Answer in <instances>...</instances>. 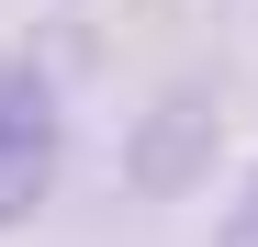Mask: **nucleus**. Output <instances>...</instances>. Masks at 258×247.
<instances>
[{
	"label": "nucleus",
	"mask_w": 258,
	"mask_h": 247,
	"mask_svg": "<svg viewBox=\"0 0 258 247\" xmlns=\"http://www.w3.org/2000/svg\"><path fill=\"white\" fill-rule=\"evenodd\" d=\"M56 157H68V101L34 56H0V225H23L34 202L56 191Z\"/></svg>",
	"instance_id": "obj_1"
},
{
	"label": "nucleus",
	"mask_w": 258,
	"mask_h": 247,
	"mask_svg": "<svg viewBox=\"0 0 258 247\" xmlns=\"http://www.w3.org/2000/svg\"><path fill=\"white\" fill-rule=\"evenodd\" d=\"M225 236H247V247H258V169H247V180H236V202H225Z\"/></svg>",
	"instance_id": "obj_2"
}]
</instances>
